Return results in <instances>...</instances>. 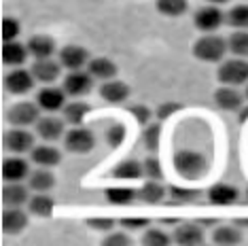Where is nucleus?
<instances>
[{"mask_svg":"<svg viewBox=\"0 0 248 246\" xmlns=\"http://www.w3.org/2000/svg\"><path fill=\"white\" fill-rule=\"evenodd\" d=\"M60 64L62 68L68 70H83V66L89 64V55L78 45H68V47H64L60 51Z\"/></svg>","mask_w":248,"mask_h":246,"instance_id":"13","label":"nucleus"},{"mask_svg":"<svg viewBox=\"0 0 248 246\" xmlns=\"http://www.w3.org/2000/svg\"><path fill=\"white\" fill-rule=\"evenodd\" d=\"M193 24L202 32H214L225 24V13L218 9V4H208V7L197 9Z\"/></svg>","mask_w":248,"mask_h":246,"instance_id":"6","label":"nucleus"},{"mask_svg":"<svg viewBox=\"0 0 248 246\" xmlns=\"http://www.w3.org/2000/svg\"><path fill=\"white\" fill-rule=\"evenodd\" d=\"M0 225H2V231L7 236H15V233H21L26 229L28 216L19 206H7L2 210V216H0Z\"/></svg>","mask_w":248,"mask_h":246,"instance_id":"10","label":"nucleus"},{"mask_svg":"<svg viewBox=\"0 0 248 246\" xmlns=\"http://www.w3.org/2000/svg\"><path fill=\"white\" fill-rule=\"evenodd\" d=\"M170 242H172V238L168 236L163 229H155V227H149L142 236L144 246H168Z\"/></svg>","mask_w":248,"mask_h":246,"instance_id":"35","label":"nucleus"},{"mask_svg":"<svg viewBox=\"0 0 248 246\" xmlns=\"http://www.w3.org/2000/svg\"><path fill=\"white\" fill-rule=\"evenodd\" d=\"M62 72V64L60 62H53L51 58H45V60H36L32 64V75L38 83H45V85H51V83L60 77Z\"/></svg>","mask_w":248,"mask_h":246,"instance_id":"14","label":"nucleus"},{"mask_svg":"<svg viewBox=\"0 0 248 246\" xmlns=\"http://www.w3.org/2000/svg\"><path fill=\"white\" fill-rule=\"evenodd\" d=\"M28 51L30 55H34L36 60H45V58H51L55 53V41L51 36H30V41H28Z\"/></svg>","mask_w":248,"mask_h":246,"instance_id":"22","label":"nucleus"},{"mask_svg":"<svg viewBox=\"0 0 248 246\" xmlns=\"http://www.w3.org/2000/svg\"><path fill=\"white\" fill-rule=\"evenodd\" d=\"M121 227L127 229V231H136V229H146L151 225L149 219H121Z\"/></svg>","mask_w":248,"mask_h":246,"instance_id":"45","label":"nucleus"},{"mask_svg":"<svg viewBox=\"0 0 248 246\" xmlns=\"http://www.w3.org/2000/svg\"><path fill=\"white\" fill-rule=\"evenodd\" d=\"M127 110L134 115V119H136L140 125H149L151 123V117L153 115H151V108H146L144 104H134V106H129Z\"/></svg>","mask_w":248,"mask_h":246,"instance_id":"41","label":"nucleus"},{"mask_svg":"<svg viewBox=\"0 0 248 246\" xmlns=\"http://www.w3.org/2000/svg\"><path fill=\"white\" fill-rule=\"evenodd\" d=\"M30 202V195H28V189L19 183H7L2 187V204L4 206H21Z\"/></svg>","mask_w":248,"mask_h":246,"instance_id":"24","label":"nucleus"},{"mask_svg":"<svg viewBox=\"0 0 248 246\" xmlns=\"http://www.w3.org/2000/svg\"><path fill=\"white\" fill-rule=\"evenodd\" d=\"M214 102H217L218 108L223 110H240L242 104H244V96H242L240 92H235L231 85H225L221 87L217 93H214Z\"/></svg>","mask_w":248,"mask_h":246,"instance_id":"18","label":"nucleus"},{"mask_svg":"<svg viewBox=\"0 0 248 246\" xmlns=\"http://www.w3.org/2000/svg\"><path fill=\"white\" fill-rule=\"evenodd\" d=\"M189 9L187 0H157V11L166 17H180Z\"/></svg>","mask_w":248,"mask_h":246,"instance_id":"33","label":"nucleus"},{"mask_svg":"<svg viewBox=\"0 0 248 246\" xmlns=\"http://www.w3.org/2000/svg\"><path fill=\"white\" fill-rule=\"evenodd\" d=\"M125 136H127V130L123 123H110V125L106 127V142H108L112 149L121 147Z\"/></svg>","mask_w":248,"mask_h":246,"instance_id":"37","label":"nucleus"},{"mask_svg":"<svg viewBox=\"0 0 248 246\" xmlns=\"http://www.w3.org/2000/svg\"><path fill=\"white\" fill-rule=\"evenodd\" d=\"M102 244L104 246H129L132 244V238L125 236V233H108Z\"/></svg>","mask_w":248,"mask_h":246,"instance_id":"44","label":"nucleus"},{"mask_svg":"<svg viewBox=\"0 0 248 246\" xmlns=\"http://www.w3.org/2000/svg\"><path fill=\"white\" fill-rule=\"evenodd\" d=\"M238 198H240L238 189L231 187V184H225V183H218L208 189V200H210V204H214V206H231L238 202Z\"/></svg>","mask_w":248,"mask_h":246,"instance_id":"16","label":"nucleus"},{"mask_svg":"<svg viewBox=\"0 0 248 246\" xmlns=\"http://www.w3.org/2000/svg\"><path fill=\"white\" fill-rule=\"evenodd\" d=\"M36 104L41 106L43 110H47V113H55V110H62L66 106V92L64 87H43L41 92H38L36 96Z\"/></svg>","mask_w":248,"mask_h":246,"instance_id":"11","label":"nucleus"},{"mask_svg":"<svg viewBox=\"0 0 248 246\" xmlns=\"http://www.w3.org/2000/svg\"><path fill=\"white\" fill-rule=\"evenodd\" d=\"M32 161L41 168H51L58 166L62 161V155L58 149L49 147V144H43V147H34L32 149Z\"/></svg>","mask_w":248,"mask_h":246,"instance_id":"25","label":"nucleus"},{"mask_svg":"<svg viewBox=\"0 0 248 246\" xmlns=\"http://www.w3.org/2000/svg\"><path fill=\"white\" fill-rule=\"evenodd\" d=\"M64 147H66V151H70V153H77V155L92 153L93 147H95V136H93L92 130H87V127L75 125L68 134H66Z\"/></svg>","mask_w":248,"mask_h":246,"instance_id":"4","label":"nucleus"},{"mask_svg":"<svg viewBox=\"0 0 248 246\" xmlns=\"http://www.w3.org/2000/svg\"><path fill=\"white\" fill-rule=\"evenodd\" d=\"M235 225L238 227H248V221H235Z\"/></svg>","mask_w":248,"mask_h":246,"instance_id":"47","label":"nucleus"},{"mask_svg":"<svg viewBox=\"0 0 248 246\" xmlns=\"http://www.w3.org/2000/svg\"><path fill=\"white\" fill-rule=\"evenodd\" d=\"M110 176L121 178V181H134V178L144 176V170H142V164H138L136 159H123L112 168Z\"/></svg>","mask_w":248,"mask_h":246,"instance_id":"23","label":"nucleus"},{"mask_svg":"<svg viewBox=\"0 0 248 246\" xmlns=\"http://www.w3.org/2000/svg\"><path fill=\"white\" fill-rule=\"evenodd\" d=\"M87 70H89V75H92L93 79H100V81H110L112 77H117V66H115V62L108 60V58L89 60Z\"/></svg>","mask_w":248,"mask_h":246,"instance_id":"21","label":"nucleus"},{"mask_svg":"<svg viewBox=\"0 0 248 246\" xmlns=\"http://www.w3.org/2000/svg\"><path fill=\"white\" fill-rule=\"evenodd\" d=\"M159 138H161V125L159 123H151V125H144L142 132V142L149 151H157L159 149Z\"/></svg>","mask_w":248,"mask_h":246,"instance_id":"36","label":"nucleus"},{"mask_svg":"<svg viewBox=\"0 0 248 246\" xmlns=\"http://www.w3.org/2000/svg\"><path fill=\"white\" fill-rule=\"evenodd\" d=\"M64 92L68 93V96H85V93L92 92L93 87V77L89 75V70H70V75L64 79Z\"/></svg>","mask_w":248,"mask_h":246,"instance_id":"8","label":"nucleus"},{"mask_svg":"<svg viewBox=\"0 0 248 246\" xmlns=\"http://www.w3.org/2000/svg\"><path fill=\"white\" fill-rule=\"evenodd\" d=\"M34 83H36V79H34V75H32V70L28 72L24 68H15L4 77V89H7L9 93H13V96H24V93H28L34 87Z\"/></svg>","mask_w":248,"mask_h":246,"instance_id":"7","label":"nucleus"},{"mask_svg":"<svg viewBox=\"0 0 248 246\" xmlns=\"http://www.w3.org/2000/svg\"><path fill=\"white\" fill-rule=\"evenodd\" d=\"M227 41L217 34H212V32H208L206 36L197 38L195 45H193V55L197 60L202 62H218L225 58V53H227Z\"/></svg>","mask_w":248,"mask_h":246,"instance_id":"2","label":"nucleus"},{"mask_svg":"<svg viewBox=\"0 0 248 246\" xmlns=\"http://www.w3.org/2000/svg\"><path fill=\"white\" fill-rule=\"evenodd\" d=\"M4 149L11 151V153L19 155V153H28V151L34 149V136L30 132L21 130V127H13L11 132L4 134L2 138Z\"/></svg>","mask_w":248,"mask_h":246,"instance_id":"9","label":"nucleus"},{"mask_svg":"<svg viewBox=\"0 0 248 246\" xmlns=\"http://www.w3.org/2000/svg\"><path fill=\"white\" fill-rule=\"evenodd\" d=\"M106 200H108L110 204H132L134 200H138V191H134V189H106Z\"/></svg>","mask_w":248,"mask_h":246,"instance_id":"34","label":"nucleus"},{"mask_svg":"<svg viewBox=\"0 0 248 246\" xmlns=\"http://www.w3.org/2000/svg\"><path fill=\"white\" fill-rule=\"evenodd\" d=\"M28 181H30V189H32V191H36V193H47L49 189H53L55 176L47 170V168H41V170L32 172V174L28 176Z\"/></svg>","mask_w":248,"mask_h":246,"instance_id":"28","label":"nucleus"},{"mask_svg":"<svg viewBox=\"0 0 248 246\" xmlns=\"http://www.w3.org/2000/svg\"><path fill=\"white\" fill-rule=\"evenodd\" d=\"M28 206H30V212L36 216H49L55 208V200L51 198V195L47 193H38L34 195V198L28 202Z\"/></svg>","mask_w":248,"mask_h":246,"instance_id":"30","label":"nucleus"},{"mask_svg":"<svg viewBox=\"0 0 248 246\" xmlns=\"http://www.w3.org/2000/svg\"><path fill=\"white\" fill-rule=\"evenodd\" d=\"M41 110L43 108L38 104L19 102L7 110V121L13 127H28V125H32V123H38V119H41Z\"/></svg>","mask_w":248,"mask_h":246,"instance_id":"5","label":"nucleus"},{"mask_svg":"<svg viewBox=\"0 0 248 246\" xmlns=\"http://www.w3.org/2000/svg\"><path fill=\"white\" fill-rule=\"evenodd\" d=\"M28 45H21L17 41H9L2 45V64L4 66H13V68H17L21 66L28 58Z\"/></svg>","mask_w":248,"mask_h":246,"instance_id":"20","label":"nucleus"},{"mask_svg":"<svg viewBox=\"0 0 248 246\" xmlns=\"http://www.w3.org/2000/svg\"><path fill=\"white\" fill-rule=\"evenodd\" d=\"M30 176V168L28 161L21 157H7L2 161V178L7 183H19Z\"/></svg>","mask_w":248,"mask_h":246,"instance_id":"15","label":"nucleus"},{"mask_svg":"<svg viewBox=\"0 0 248 246\" xmlns=\"http://www.w3.org/2000/svg\"><path fill=\"white\" fill-rule=\"evenodd\" d=\"M174 170L187 181H197L208 172V161L197 151H178L174 155Z\"/></svg>","mask_w":248,"mask_h":246,"instance_id":"1","label":"nucleus"},{"mask_svg":"<svg viewBox=\"0 0 248 246\" xmlns=\"http://www.w3.org/2000/svg\"><path fill=\"white\" fill-rule=\"evenodd\" d=\"M202 195V191L197 189H180V187H170V198L176 202H195Z\"/></svg>","mask_w":248,"mask_h":246,"instance_id":"40","label":"nucleus"},{"mask_svg":"<svg viewBox=\"0 0 248 246\" xmlns=\"http://www.w3.org/2000/svg\"><path fill=\"white\" fill-rule=\"evenodd\" d=\"M227 49L235 58H248V32L246 30H235L227 38Z\"/></svg>","mask_w":248,"mask_h":246,"instance_id":"32","label":"nucleus"},{"mask_svg":"<svg viewBox=\"0 0 248 246\" xmlns=\"http://www.w3.org/2000/svg\"><path fill=\"white\" fill-rule=\"evenodd\" d=\"M246 98H248V87H246Z\"/></svg>","mask_w":248,"mask_h":246,"instance_id":"49","label":"nucleus"},{"mask_svg":"<svg viewBox=\"0 0 248 246\" xmlns=\"http://www.w3.org/2000/svg\"><path fill=\"white\" fill-rule=\"evenodd\" d=\"M225 21L235 30H248V4H235L225 13Z\"/></svg>","mask_w":248,"mask_h":246,"instance_id":"31","label":"nucleus"},{"mask_svg":"<svg viewBox=\"0 0 248 246\" xmlns=\"http://www.w3.org/2000/svg\"><path fill=\"white\" fill-rule=\"evenodd\" d=\"M100 96L108 104H123L129 98V85H125L123 81H106L100 87Z\"/></svg>","mask_w":248,"mask_h":246,"instance_id":"19","label":"nucleus"},{"mask_svg":"<svg viewBox=\"0 0 248 246\" xmlns=\"http://www.w3.org/2000/svg\"><path fill=\"white\" fill-rule=\"evenodd\" d=\"M19 32H21V26H19L17 19H13V17H4L2 19V32H0V36H2L4 43L17 41Z\"/></svg>","mask_w":248,"mask_h":246,"instance_id":"39","label":"nucleus"},{"mask_svg":"<svg viewBox=\"0 0 248 246\" xmlns=\"http://www.w3.org/2000/svg\"><path fill=\"white\" fill-rule=\"evenodd\" d=\"M36 132H38V136L47 142L60 140V138L64 136V121L58 119V117H43V119H38V123H36Z\"/></svg>","mask_w":248,"mask_h":246,"instance_id":"17","label":"nucleus"},{"mask_svg":"<svg viewBox=\"0 0 248 246\" xmlns=\"http://www.w3.org/2000/svg\"><path fill=\"white\" fill-rule=\"evenodd\" d=\"M172 242L180 244V246H197L204 244V229L202 225H195V223H185V225H178L172 233Z\"/></svg>","mask_w":248,"mask_h":246,"instance_id":"12","label":"nucleus"},{"mask_svg":"<svg viewBox=\"0 0 248 246\" xmlns=\"http://www.w3.org/2000/svg\"><path fill=\"white\" fill-rule=\"evenodd\" d=\"M212 242L221 244V246H233V244H242V231L238 225H221L214 229L212 233Z\"/></svg>","mask_w":248,"mask_h":246,"instance_id":"26","label":"nucleus"},{"mask_svg":"<svg viewBox=\"0 0 248 246\" xmlns=\"http://www.w3.org/2000/svg\"><path fill=\"white\" fill-rule=\"evenodd\" d=\"M87 225L95 229V231H112V227L117 225L115 219H102V216H92V219H87Z\"/></svg>","mask_w":248,"mask_h":246,"instance_id":"42","label":"nucleus"},{"mask_svg":"<svg viewBox=\"0 0 248 246\" xmlns=\"http://www.w3.org/2000/svg\"><path fill=\"white\" fill-rule=\"evenodd\" d=\"M178 110H183V104L180 102H163L157 106V117L159 119H168V117H172L174 113H178Z\"/></svg>","mask_w":248,"mask_h":246,"instance_id":"43","label":"nucleus"},{"mask_svg":"<svg viewBox=\"0 0 248 246\" xmlns=\"http://www.w3.org/2000/svg\"><path fill=\"white\" fill-rule=\"evenodd\" d=\"M218 81H221L223 85H231V87L244 85L248 81V62L244 58L227 60L221 68H218Z\"/></svg>","mask_w":248,"mask_h":246,"instance_id":"3","label":"nucleus"},{"mask_svg":"<svg viewBox=\"0 0 248 246\" xmlns=\"http://www.w3.org/2000/svg\"><path fill=\"white\" fill-rule=\"evenodd\" d=\"M166 198V187L159 184V181H149L138 189V200L144 204H159Z\"/></svg>","mask_w":248,"mask_h":246,"instance_id":"27","label":"nucleus"},{"mask_svg":"<svg viewBox=\"0 0 248 246\" xmlns=\"http://www.w3.org/2000/svg\"><path fill=\"white\" fill-rule=\"evenodd\" d=\"M142 170H144V176L149 181H161L163 178V168H161V161L155 157V155H149L144 161H142Z\"/></svg>","mask_w":248,"mask_h":246,"instance_id":"38","label":"nucleus"},{"mask_svg":"<svg viewBox=\"0 0 248 246\" xmlns=\"http://www.w3.org/2000/svg\"><path fill=\"white\" fill-rule=\"evenodd\" d=\"M246 202H248V189H246Z\"/></svg>","mask_w":248,"mask_h":246,"instance_id":"48","label":"nucleus"},{"mask_svg":"<svg viewBox=\"0 0 248 246\" xmlns=\"http://www.w3.org/2000/svg\"><path fill=\"white\" fill-rule=\"evenodd\" d=\"M62 113H64V121L70 123V125H81L83 119L87 117L89 113V104L85 102H70L66 104L64 108H62Z\"/></svg>","mask_w":248,"mask_h":246,"instance_id":"29","label":"nucleus"},{"mask_svg":"<svg viewBox=\"0 0 248 246\" xmlns=\"http://www.w3.org/2000/svg\"><path fill=\"white\" fill-rule=\"evenodd\" d=\"M210 4H225V2H229V0H208Z\"/></svg>","mask_w":248,"mask_h":246,"instance_id":"46","label":"nucleus"}]
</instances>
